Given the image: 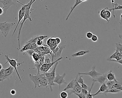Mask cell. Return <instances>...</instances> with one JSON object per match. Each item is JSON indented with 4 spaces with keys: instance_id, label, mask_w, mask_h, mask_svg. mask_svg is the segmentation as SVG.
<instances>
[{
    "instance_id": "cell-51",
    "label": "cell",
    "mask_w": 122,
    "mask_h": 98,
    "mask_svg": "<svg viewBox=\"0 0 122 98\" xmlns=\"http://www.w3.org/2000/svg\"><path fill=\"white\" fill-rule=\"evenodd\" d=\"M3 68V66L0 63V70H1V69H2Z\"/></svg>"
},
{
    "instance_id": "cell-17",
    "label": "cell",
    "mask_w": 122,
    "mask_h": 98,
    "mask_svg": "<svg viewBox=\"0 0 122 98\" xmlns=\"http://www.w3.org/2000/svg\"><path fill=\"white\" fill-rule=\"evenodd\" d=\"M48 36H37V37L32 38V39H30L29 41H28L27 43H37L38 41L42 40L45 39L46 38H47Z\"/></svg>"
},
{
    "instance_id": "cell-25",
    "label": "cell",
    "mask_w": 122,
    "mask_h": 98,
    "mask_svg": "<svg viewBox=\"0 0 122 98\" xmlns=\"http://www.w3.org/2000/svg\"><path fill=\"white\" fill-rule=\"evenodd\" d=\"M122 5H119L118 3H115L114 4V7L113 8H112V9H110L109 10H110L112 11V10H113V17L114 18L115 17V10H122Z\"/></svg>"
},
{
    "instance_id": "cell-44",
    "label": "cell",
    "mask_w": 122,
    "mask_h": 98,
    "mask_svg": "<svg viewBox=\"0 0 122 98\" xmlns=\"http://www.w3.org/2000/svg\"><path fill=\"white\" fill-rule=\"evenodd\" d=\"M27 52L29 54L30 56V57H31L32 56V54L35 52V51L33 50H32V49H30V50H28L27 51Z\"/></svg>"
},
{
    "instance_id": "cell-10",
    "label": "cell",
    "mask_w": 122,
    "mask_h": 98,
    "mask_svg": "<svg viewBox=\"0 0 122 98\" xmlns=\"http://www.w3.org/2000/svg\"><path fill=\"white\" fill-rule=\"evenodd\" d=\"M14 68L12 66H10L9 68L6 69H5V76H4V79H10V78L12 77L14 72Z\"/></svg>"
},
{
    "instance_id": "cell-14",
    "label": "cell",
    "mask_w": 122,
    "mask_h": 98,
    "mask_svg": "<svg viewBox=\"0 0 122 98\" xmlns=\"http://www.w3.org/2000/svg\"><path fill=\"white\" fill-rule=\"evenodd\" d=\"M44 57L45 55L43 56H40L39 60L35 62V66L37 69L38 73H40V69L42 64H44Z\"/></svg>"
},
{
    "instance_id": "cell-50",
    "label": "cell",
    "mask_w": 122,
    "mask_h": 98,
    "mask_svg": "<svg viewBox=\"0 0 122 98\" xmlns=\"http://www.w3.org/2000/svg\"><path fill=\"white\" fill-rule=\"evenodd\" d=\"M122 15V14H121V20L120 21V22H120V23L121 24H122V20H121V19H122V17H121V16L122 15Z\"/></svg>"
},
{
    "instance_id": "cell-49",
    "label": "cell",
    "mask_w": 122,
    "mask_h": 98,
    "mask_svg": "<svg viewBox=\"0 0 122 98\" xmlns=\"http://www.w3.org/2000/svg\"><path fill=\"white\" fill-rule=\"evenodd\" d=\"M111 2L112 3V8H113V7H114V0H111Z\"/></svg>"
},
{
    "instance_id": "cell-46",
    "label": "cell",
    "mask_w": 122,
    "mask_h": 98,
    "mask_svg": "<svg viewBox=\"0 0 122 98\" xmlns=\"http://www.w3.org/2000/svg\"><path fill=\"white\" fill-rule=\"evenodd\" d=\"M56 42L57 45H58L61 42V39L59 38H55Z\"/></svg>"
},
{
    "instance_id": "cell-7",
    "label": "cell",
    "mask_w": 122,
    "mask_h": 98,
    "mask_svg": "<svg viewBox=\"0 0 122 98\" xmlns=\"http://www.w3.org/2000/svg\"><path fill=\"white\" fill-rule=\"evenodd\" d=\"M66 75V73H64L62 76H60L59 74L57 73L56 74V76H55V79H54L53 82L56 83L59 85V89H60L61 86V84H66L67 82H66L65 81L64 79V78Z\"/></svg>"
},
{
    "instance_id": "cell-26",
    "label": "cell",
    "mask_w": 122,
    "mask_h": 98,
    "mask_svg": "<svg viewBox=\"0 0 122 98\" xmlns=\"http://www.w3.org/2000/svg\"><path fill=\"white\" fill-rule=\"evenodd\" d=\"M106 9L104 8V9H102L98 11V14H99V16L103 20H106Z\"/></svg>"
},
{
    "instance_id": "cell-21",
    "label": "cell",
    "mask_w": 122,
    "mask_h": 98,
    "mask_svg": "<svg viewBox=\"0 0 122 98\" xmlns=\"http://www.w3.org/2000/svg\"><path fill=\"white\" fill-rule=\"evenodd\" d=\"M90 51L89 50L86 51H78L74 54L72 55V56L73 57H77V56H82L84 55L85 54H87L90 53Z\"/></svg>"
},
{
    "instance_id": "cell-2",
    "label": "cell",
    "mask_w": 122,
    "mask_h": 98,
    "mask_svg": "<svg viewBox=\"0 0 122 98\" xmlns=\"http://www.w3.org/2000/svg\"><path fill=\"white\" fill-rule=\"evenodd\" d=\"M34 9L32 8L30 10H25V15H24V19H23V21L22 22V23H21V25H20V30H19V33H18V45H19V49L18 50H20V32H21V29L22 28L23 26V24H24L25 22V21L27 20V19H29L30 21H32V18H31V16L30 15L31 13H32V11H33Z\"/></svg>"
},
{
    "instance_id": "cell-12",
    "label": "cell",
    "mask_w": 122,
    "mask_h": 98,
    "mask_svg": "<svg viewBox=\"0 0 122 98\" xmlns=\"http://www.w3.org/2000/svg\"><path fill=\"white\" fill-rule=\"evenodd\" d=\"M106 80H107V78L106 73L105 74H102L101 76H97L96 78H93L92 81H93V82H98L100 84H101L105 82Z\"/></svg>"
},
{
    "instance_id": "cell-15",
    "label": "cell",
    "mask_w": 122,
    "mask_h": 98,
    "mask_svg": "<svg viewBox=\"0 0 122 98\" xmlns=\"http://www.w3.org/2000/svg\"><path fill=\"white\" fill-rule=\"evenodd\" d=\"M108 90V87L105 82L101 84L98 91L95 94H93V97L96 95L102 94V93Z\"/></svg>"
},
{
    "instance_id": "cell-52",
    "label": "cell",
    "mask_w": 122,
    "mask_h": 98,
    "mask_svg": "<svg viewBox=\"0 0 122 98\" xmlns=\"http://www.w3.org/2000/svg\"><path fill=\"white\" fill-rule=\"evenodd\" d=\"M82 2H87L88 0H81Z\"/></svg>"
},
{
    "instance_id": "cell-29",
    "label": "cell",
    "mask_w": 122,
    "mask_h": 98,
    "mask_svg": "<svg viewBox=\"0 0 122 98\" xmlns=\"http://www.w3.org/2000/svg\"><path fill=\"white\" fill-rule=\"evenodd\" d=\"M43 48H44V50L45 52L46 55H51L52 50L50 48V47L47 45H45L44 44L43 45Z\"/></svg>"
},
{
    "instance_id": "cell-8",
    "label": "cell",
    "mask_w": 122,
    "mask_h": 98,
    "mask_svg": "<svg viewBox=\"0 0 122 98\" xmlns=\"http://www.w3.org/2000/svg\"><path fill=\"white\" fill-rule=\"evenodd\" d=\"M96 66L95 65L93 66L92 68V71L89 72H86V73H78L81 75H86V76H90L92 78H95L98 76L102 75V74L99 72H97L96 71Z\"/></svg>"
},
{
    "instance_id": "cell-48",
    "label": "cell",
    "mask_w": 122,
    "mask_h": 98,
    "mask_svg": "<svg viewBox=\"0 0 122 98\" xmlns=\"http://www.w3.org/2000/svg\"><path fill=\"white\" fill-rule=\"evenodd\" d=\"M4 13V11L3 8L0 7V16L2 15Z\"/></svg>"
},
{
    "instance_id": "cell-41",
    "label": "cell",
    "mask_w": 122,
    "mask_h": 98,
    "mask_svg": "<svg viewBox=\"0 0 122 98\" xmlns=\"http://www.w3.org/2000/svg\"><path fill=\"white\" fill-rule=\"evenodd\" d=\"M107 60L108 61H111V62H115V63H118L120 64L121 65L122 64V61H118L117 60H112V59H107Z\"/></svg>"
},
{
    "instance_id": "cell-11",
    "label": "cell",
    "mask_w": 122,
    "mask_h": 98,
    "mask_svg": "<svg viewBox=\"0 0 122 98\" xmlns=\"http://www.w3.org/2000/svg\"><path fill=\"white\" fill-rule=\"evenodd\" d=\"M54 36L49 38L47 41V44L50 47L51 50H54L58 45H57L56 42L55 38H53Z\"/></svg>"
},
{
    "instance_id": "cell-16",
    "label": "cell",
    "mask_w": 122,
    "mask_h": 98,
    "mask_svg": "<svg viewBox=\"0 0 122 98\" xmlns=\"http://www.w3.org/2000/svg\"><path fill=\"white\" fill-rule=\"evenodd\" d=\"M108 58L110 59L114 58L118 61H122V54L115 51V53L112 54Z\"/></svg>"
},
{
    "instance_id": "cell-40",
    "label": "cell",
    "mask_w": 122,
    "mask_h": 98,
    "mask_svg": "<svg viewBox=\"0 0 122 98\" xmlns=\"http://www.w3.org/2000/svg\"><path fill=\"white\" fill-rule=\"evenodd\" d=\"M81 93H82L83 94H84V95H85L86 97L87 95L88 92V91H87V90H86V89L82 88L81 87Z\"/></svg>"
},
{
    "instance_id": "cell-20",
    "label": "cell",
    "mask_w": 122,
    "mask_h": 98,
    "mask_svg": "<svg viewBox=\"0 0 122 98\" xmlns=\"http://www.w3.org/2000/svg\"><path fill=\"white\" fill-rule=\"evenodd\" d=\"M66 46V45H63L62 46H60V48H59V50H58V51L54 55V59L55 58H57V59L60 58V56L61 55V54H62L63 50L65 48Z\"/></svg>"
},
{
    "instance_id": "cell-43",
    "label": "cell",
    "mask_w": 122,
    "mask_h": 98,
    "mask_svg": "<svg viewBox=\"0 0 122 98\" xmlns=\"http://www.w3.org/2000/svg\"><path fill=\"white\" fill-rule=\"evenodd\" d=\"M75 94L77 96L80 98H86V96L82 93H76Z\"/></svg>"
},
{
    "instance_id": "cell-39",
    "label": "cell",
    "mask_w": 122,
    "mask_h": 98,
    "mask_svg": "<svg viewBox=\"0 0 122 98\" xmlns=\"http://www.w3.org/2000/svg\"><path fill=\"white\" fill-rule=\"evenodd\" d=\"M91 40L92 41L94 42H97L98 40V38L97 36L96 35H93L91 38Z\"/></svg>"
},
{
    "instance_id": "cell-47",
    "label": "cell",
    "mask_w": 122,
    "mask_h": 98,
    "mask_svg": "<svg viewBox=\"0 0 122 98\" xmlns=\"http://www.w3.org/2000/svg\"><path fill=\"white\" fill-rule=\"evenodd\" d=\"M10 93L11 95H15L16 94V91L15 89H12L10 91Z\"/></svg>"
},
{
    "instance_id": "cell-42",
    "label": "cell",
    "mask_w": 122,
    "mask_h": 98,
    "mask_svg": "<svg viewBox=\"0 0 122 98\" xmlns=\"http://www.w3.org/2000/svg\"><path fill=\"white\" fill-rule=\"evenodd\" d=\"M93 33L91 32H88L86 34V37L87 38H88V39H91V38H92V36Z\"/></svg>"
},
{
    "instance_id": "cell-19",
    "label": "cell",
    "mask_w": 122,
    "mask_h": 98,
    "mask_svg": "<svg viewBox=\"0 0 122 98\" xmlns=\"http://www.w3.org/2000/svg\"><path fill=\"white\" fill-rule=\"evenodd\" d=\"M82 2V1L81 0H75V5H73V6H72V7H71V11L70 12V13L68 14V15L67 16V17H66V21L68 19V18H69V17H70V16L71 15L72 13V12L73 11V10H74L75 8L78 5H79V4L81 3Z\"/></svg>"
},
{
    "instance_id": "cell-27",
    "label": "cell",
    "mask_w": 122,
    "mask_h": 98,
    "mask_svg": "<svg viewBox=\"0 0 122 98\" xmlns=\"http://www.w3.org/2000/svg\"><path fill=\"white\" fill-rule=\"evenodd\" d=\"M122 91V90L120 89H111L107 90L105 92H103L102 94H106L107 93H120Z\"/></svg>"
},
{
    "instance_id": "cell-3",
    "label": "cell",
    "mask_w": 122,
    "mask_h": 98,
    "mask_svg": "<svg viewBox=\"0 0 122 98\" xmlns=\"http://www.w3.org/2000/svg\"><path fill=\"white\" fill-rule=\"evenodd\" d=\"M5 59L7 60V61L4 65H5L7 63H9V64H10V65L12 66L15 69V71H16V73H17V74L18 76V77H19L20 81L21 83H22L23 82L22 81V79H21L20 76V74H19V73H18V71L17 69V67H19L20 65H21L23 63L25 62L23 61V62H21V63H18L17 62V60H18V59H15V60L13 59H10L9 58V55H5Z\"/></svg>"
},
{
    "instance_id": "cell-38",
    "label": "cell",
    "mask_w": 122,
    "mask_h": 98,
    "mask_svg": "<svg viewBox=\"0 0 122 98\" xmlns=\"http://www.w3.org/2000/svg\"><path fill=\"white\" fill-rule=\"evenodd\" d=\"M37 45L38 46H41L44 45V41L43 40H39L36 43Z\"/></svg>"
},
{
    "instance_id": "cell-23",
    "label": "cell",
    "mask_w": 122,
    "mask_h": 98,
    "mask_svg": "<svg viewBox=\"0 0 122 98\" xmlns=\"http://www.w3.org/2000/svg\"><path fill=\"white\" fill-rule=\"evenodd\" d=\"M75 79L72 80L67 85V86L66 88L63 89V91H67L68 90H70V89H72L74 87V84H75Z\"/></svg>"
},
{
    "instance_id": "cell-33",
    "label": "cell",
    "mask_w": 122,
    "mask_h": 98,
    "mask_svg": "<svg viewBox=\"0 0 122 98\" xmlns=\"http://www.w3.org/2000/svg\"><path fill=\"white\" fill-rule=\"evenodd\" d=\"M4 76H5V69L2 68L1 70H0V82H3L5 80Z\"/></svg>"
},
{
    "instance_id": "cell-13",
    "label": "cell",
    "mask_w": 122,
    "mask_h": 98,
    "mask_svg": "<svg viewBox=\"0 0 122 98\" xmlns=\"http://www.w3.org/2000/svg\"><path fill=\"white\" fill-rule=\"evenodd\" d=\"M49 82L48 81L46 76L45 73H43V74L42 76L41 79V81L40 83V85L38 86V87H48V85H49Z\"/></svg>"
},
{
    "instance_id": "cell-31",
    "label": "cell",
    "mask_w": 122,
    "mask_h": 98,
    "mask_svg": "<svg viewBox=\"0 0 122 98\" xmlns=\"http://www.w3.org/2000/svg\"><path fill=\"white\" fill-rule=\"evenodd\" d=\"M116 49L115 51L122 54V45L120 43H116Z\"/></svg>"
},
{
    "instance_id": "cell-22",
    "label": "cell",
    "mask_w": 122,
    "mask_h": 98,
    "mask_svg": "<svg viewBox=\"0 0 122 98\" xmlns=\"http://www.w3.org/2000/svg\"><path fill=\"white\" fill-rule=\"evenodd\" d=\"M30 49H32L33 50L32 45V43H27L20 50L21 52H23V51H27L28 50Z\"/></svg>"
},
{
    "instance_id": "cell-53",
    "label": "cell",
    "mask_w": 122,
    "mask_h": 98,
    "mask_svg": "<svg viewBox=\"0 0 122 98\" xmlns=\"http://www.w3.org/2000/svg\"></svg>"
},
{
    "instance_id": "cell-30",
    "label": "cell",
    "mask_w": 122,
    "mask_h": 98,
    "mask_svg": "<svg viewBox=\"0 0 122 98\" xmlns=\"http://www.w3.org/2000/svg\"><path fill=\"white\" fill-rule=\"evenodd\" d=\"M82 76H81V74L78 73L77 76H76V78H75L76 81L78 83H80L82 84L84 83V81L82 78Z\"/></svg>"
},
{
    "instance_id": "cell-35",
    "label": "cell",
    "mask_w": 122,
    "mask_h": 98,
    "mask_svg": "<svg viewBox=\"0 0 122 98\" xmlns=\"http://www.w3.org/2000/svg\"><path fill=\"white\" fill-rule=\"evenodd\" d=\"M116 83L117 82H116L115 81H108L106 83V85L108 87V89H111L113 85Z\"/></svg>"
},
{
    "instance_id": "cell-24",
    "label": "cell",
    "mask_w": 122,
    "mask_h": 98,
    "mask_svg": "<svg viewBox=\"0 0 122 98\" xmlns=\"http://www.w3.org/2000/svg\"><path fill=\"white\" fill-rule=\"evenodd\" d=\"M58 62H57L55 63V67L53 69V71H51V73H50V75L51 78V81L52 82H53V81H54V79H55V77L56 74H55V71L56 69V67H57V66L58 65Z\"/></svg>"
},
{
    "instance_id": "cell-6",
    "label": "cell",
    "mask_w": 122,
    "mask_h": 98,
    "mask_svg": "<svg viewBox=\"0 0 122 98\" xmlns=\"http://www.w3.org/2000/svg\"><path fill=\"white\" fill-rule=\"evenodd\" d=\"M0 3H1L3 5V8L4 11L3 15H5L7 13L8 10L13 5H15L16 3H15L13 1V0H0Z\"/></svg>"
},
{
    "instance_id": "cell-36",
    "label": "cell",
    "mask_w": 122,
    "mask_h": 98,
    "mask_svg": "<svg viewBox=\"0 0 122 98\" xmlns=\"http://www.w3.org/2000/svg\"><path fill=\"white\" fill-rule=\"evenodd\" d=\"M68 96V94L65 91L61 92L60 93V98H67Z\"/></svg>"
},
{
    "instance_id": "cell-37",
    "label": "cell",
    "mask_w": 122,
    "mask_h": 98,
    "mask_svg": "<svg viewBox=\"0 0 122 98\" xmlns=\"http://www.w3.org/2000/svg\"><path fill=\"white\" fill-rule=\"evenodd\" d=\"M51 63L52 62L48 56L46 55H45L44 57V63L48 64L50 63Z\"/></svg>"
},
{
    "instance_id": "cell-9",
    "label": "cell",
    "mask_w": 122,
    "mask_h": 98,
    "mask_svg": "<svg viewBox=\"0 0 122 98\" xmlns=\"http://www.w3.org/2000/svg\"><path fill=\"white\" fill-rule=\"evenodd\" d=\"M25 6L23 5L22 8L19 11V15H18V18H18V22L17 24L16 27H15V30H14L13 33L12 35V36H14V34H15V31H16V30H17V28L18 26L19 25L20 21H22V20L23 19V17H24L25 14Z\"/></svg>"
},
{
    "instance_id": "cell-28",
    "label": "cell",
    "mask_w": 122,
    "mask_h": 98,
    "mask_svg": "<svg viewBox=\"0 0 122 98\" xmlns=\"http://www.w3.org/2000/svg\"><path fill=\"white\" fill-rule=\"evenodd\" d=\"M40 56L39 54L35 52L32 54L31 58H32V59L33 60L34 62H35L38 60L39 59H40Z\"/></svg>"
},
{
    "instance_id": "cell-5",
    "label": "cell",
    "mask_w": 122,
    "mask_h": 98,
    "mask_svg": "<svg viewBox=\"0 0 122 98\" xmlns=\"http://www.w3.org/2000/svg\"><path fill=\"white\" fill-rule=\"evenodd\" d=\"M42 74H41L40 73H38L36 75H32L30 74L29 75L30 80L34 83L35 85V88L38 87L40 83Z\"/></svg>"
},
{
    "instance_id": "cell-18",
    "label": "cell",
    "mask_w": 122,
    "mask_h": 98,
    "mask_svg": "<svg viewBox=\"0 0 122 98\" xmlns=\"http://www.w3.org/2000/svg\"><path fill=\"white\" fill-rule=\"evenodd\" d=\"M106 76L107 80L108 81H115L116 82H118V81L116 79L115 74L113 73L112 70H110L109 72L106 73Z\"/></svg>"
},
{
    "instance_id": "cell-4",
    "label": "cell",
    "mask_w": 122,
    "mask_h": 98,
    "mask_svg": "<svg viewBox=\"0 0 122 98\" xmlns=\"http://www.w3.org/2000/svg\"><path fill=\"white\" fill-rule=\"evenodd\" d=\"M62 59H63V57H61L57 59L54 62L53 61L50 63L43 64L41 67L40 72H41L42 73H46L52 68V66L54 64H55L57 61L60 60Z\"/></svg>"
},
{
    "instance_id": "cell-1",
    "label": "cell",
    "mask_w": 122,
    "mask_h": 98,
    "mask_svg": "<svg viewBox=\"0 0 122 98\" xmlns=\"http://www.w3.org/2000/svg\"><path fill=\"white\" fill-rule=\"evenodd\" d=\"M15 24V23H8L7 21L4 22H0V30L1 31L3 37H7Z\"/></svg>"
},
{
    "instance_id": "cell-32",
    "label": "cell",
    "mask_w": 122,
    "mask_h": 98,
    "mask_svg": "<svg viewBox=\"0 0 122 98\" xmlns=\"http://www.w3.org/2000/svg\"><path fill=\"white\" fill-rule=\"evenodd\" d=\"M122 85L118 83V82H117V83H116L114 84L111 87V89L122 90Z\"/></svg>"
},
{
    "instance_id": "cell-45",
    "label": "cell",
    "mask_w": 122,
    "mask_h": 98,
    "mask_svg": "<svg viewBox=\"0 0 122 98\" xmlns=\"http://www.w3.org/2000/svg\"><path fill=\"white\" fill-rule=\"evenodd\" d=\"M81 87H82V88L86 89V90H87L88 88V86L86 84H85L84 83L82 84V85H81Z\"/></svg>"
},
{
    "instance_id": "cell-34",
    "label": "cell",
    "mask_w": 122,
    "mask_h": 98,
    "mask_svg": "<svg viewBox=\"0 0 122 98\" xmlns=\"http://www.w3.org/2000/svg\"><path fill=\"white\" fill-rule=\"evenodd\" d=\"M95 82H93L92 83V84H91V87L90 89L89 90V92L88 93L87 95L86 98H92L93 97V94H91V90H92V88L94 86V84Z\"/></svg>"
}]
</instances>
